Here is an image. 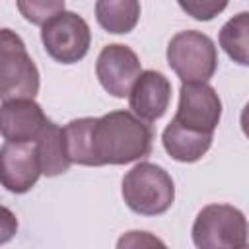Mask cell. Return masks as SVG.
<instances>
[{
    "instance_id": "1",
    "label": "cell",
    "mask_w": 249,
    "mask_h": 249,
    "mask_svg": "<svg viewBox=\"0 0 249 249\" xmlns=\"http://www.w3.org/2000/svg\"><path fill=\"white\" fill-rule=\"evenodd\" d=\"M62 128L68 158L78 165H126L152 152L154 130L132 111L119 109L101 117H82Z\"/></svg>"
},
{
    "instance_id": "2",
    "label": "cell",
    "mask_w": 249,
    "mask_h": 249,
    "mask_svg": "<svg viewBox=\"0 0 249 249\" xmlns=\"http://www.w3.org/2000/svg\"><path fill=\"white\" fill-rule=\"evenodd\" d=\"M124 204L140 216L165 214L175 200V185L171 175L156 163L140 161L123 177Z\"/></svg>"
},
{
    "instance_id": "3",
    "label": "cell",
    "mask_w": 249,
    "mask_h": 249,
    "mask_svg": "<svg viewBox=\"0 0 249 249\" xmlns=\"http://www.w3.org/2000/svg\"><path fill=\"white\" fill-rule=\"evenodd\" d=\"M191 237L198 249H241L249 241V224L231 204H206L193 222Z\"/></svg>"
},
{
    "instance_id": "4",
    "label": "cell",
    "mask_w": 249,
    "mask_h": 249,
    "mask_svg": "<svg viewBox=\"0 0 249 249\" xmlns=\"http://www.w3.org/2000/svg\"><path fill=\"white\" fill-rule=\"evenodd\" d=\"M167 64L185 82H208L218 68V51L214 41L196 29L179 31L167 43Z\"/></svg>"
},
{
    "instance_id": "5",
    "label": "cell",
    "mask_w": 249,
    "mask_h": 249,
    "mask_svg": "<svg viewBox=\"0 0 249 249\" xmlns=\"http://www.w3.org/2000/svg\"><path fill=\"white\" fill-rule=\"evenodd\" d=\"M39 91V70L27 54L18 33L4 27L0 31V99L35 97Z\"/></svg>"
},
{
    "instance_id": "6",
    "label": "cell",
    "mask_w": 249,
    "mask_h": 249,
    "mask_svg": "<svg viewBox=\"0 0 249 249\" xmlns=\"http://www.w3.org/2000/svg\"><path fill=\"white\" fill-rule=\"evenodd\" d=\"M41 43L53 60L76 64L89 51L91 31L82 16L64 10L41 27Z\"/></svg>"
},
{
    "instance_id": "7",
    "label": "cell",
    "mask_w": 249,
    "mask_h": 249,
    "mask_svg": "<svg viewBox=\"0 0 249 249\" xmlns=\"http://www.w3.org/2000/svg\"><path fill=\"white\" fill-rule=\"evenodd\" d=\"M222 117V101L208 82H185L179 89V105L173 121L181 126L214 134Z\"/></svg>"
},
{
    "instance_id": "8",
    "label": "cell",
    "mask_w": 249,
    "mask_h": 249,
    "mask_svg": "<svg viewBox=\"0 0 249 249\" xmlns=\"http://www.w3.org/2000/svg\"><path fill=\"white\" fill-rule=\"evenodd\" d=\"M142 74L138 54L121 43L105 45L95 60V76L101 88L113 97H126Z\"/></svg>"
},
{
    "instance_id": "9",
    "label": "cell",
    "mask_w": 249,
    "mask_h": 249,
    "mask_svg": "<svg viewBox=\"0 0 249 249\" xmlns=\"http://www.w3.org/2000/svg\"><path fill=\"white\" fill-rule=\"evenodd\" d=\"M2 185L6 191L23 195L35 187L43 175L35 142H6L0 148Z\"/></svg>"
},
{
    "instance_id": "10",
    "label": "cell",
    "mask_w": 249,
    "mask_h": 249,
    "mask_svg": "<svg viewBox=\"0 0 249 249\" xmlns=\"http://www.w3.org/2000/svg\"><path fill=\"white\" fill-rule=\"evenodd\" d=\"M49 123L41 105L31 97L6 99L0 107V130L6 142H35Z\"/></svg>"
},
{
    "instance_id": "11",
    "label": "cell",
    "mask_w": 249,
    "mask_h": 249,
    "mask_svg": "<svg viewBox=\"0 0 249 249\" xmlns=\"http://www.w3.org/2000/svg\"><path fill=\"white\" fill-rule=\"evenodd\" d=\"M171 101V82L158 70H142L130 93L128 107L140 119L154 123L161 119Z\"/></svg>"
},
{
    "instance_id": "12",
    "label": "cell",
    "mask_w": 249,
    "mask_h": 249,
    "mask_svg": "<svg viewBox=\"0 0 249 249\" xmlns=\"http://www.w3.org/2000/svg\"><path fill=\"white\" fill-rule=\"evenodd\" d=\"M161 144L171 160L181 163H195L210 150L212 134L198 132L171 121L161 132Z\"/></svg>"
},
{
    "instance_id": "13",
    "label": "cell",
    "mask_w": 249,
    "mask_h": 249,
    "mask_svg": "<svg viewBox=\"0 0 249 249\" xmlns=\"http://www.w3.org/2000/svg\"><path fill=\"white\" fill-rule=\"evenodd\" d=\"M35 150L39 156L41 171L47 177L62 175L70 169L72 161L66 152V140H64V128L58 126L54 121L49 119L43 132L35 140Z\"/></svg>"
},
{
    "instance_id": "14",
    "label": "cell",
    "mask_w": 249,
    "mask_h": 249,
    "mask_svg": "<svg viewBox=\"0 0 249 249\" xmlns=\"http://www.w3.org/2000/svg\"><path fill=\"white\" fill-rule=\"evenodd\" d=\"M95 19L107 33H130L140 19V0H95Z\"/></svg>"
},
{
    "instance_id": "15",
    "label": "cell",
    "mask_w": 249,
    "mask_h": 249,
    "mask_svg": "<svg viewBox=\"0 0 249 249\" xmlns=\"http://www.w3.org/2000/svg\"><path fill=\"white\" fill-rule=\"evenodd\" d=\"M224 53L239 66H249V12L230 18L218 35Z\"/></svg>"
},
{
    "instance_id": "16",
    "label": "cell",
    "mask_w": 249,
    "mask_h": 249,
    "mask_svg": "<svg viewBox=\"0 0 249 249\" xmlns=\"http://www.w3.org/2000/svg\"><path fill=\"white\" fill-rule=\"evenodd\" d=\"M16 6L25 21L41 27L64 12V0H16Z\"/></svg>"
},
{
    "instance_id": "17",
    "label": "cell",
    "mask_w": 249,
    "mask_h": 249,
    "mask_svg": "<svg viewBox=\"0 0 249 249\" xmlns=\"http://www.w3.org/2000/svg\"><path fill=\"white\" fill-rule=\"evenodd\" d=\"M230 0H177L179 8L196 21H210L228 8Z\"/></svg>"
},
{
    "instance_id": "18",
    "label": "cell",
    "mask_w": 249,
    "mask_h": 249,
    "mask_svg": "<svg viewBox=\"0 0 249 249\" xmlns=\"http://www.w3.org/2000/svg\"><path fill=\"white\" fill-rule=\"evenodd\" d=\"M239 124H241V130H243V134L249 138V101H247V103H245V107L241 109Z\"/></svg>"
}]
</instances>
